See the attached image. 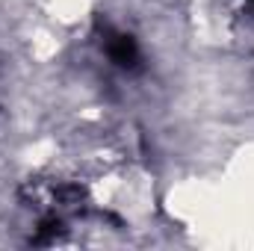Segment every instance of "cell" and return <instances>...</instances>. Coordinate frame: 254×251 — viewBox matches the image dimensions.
<instances>
[{"instance_id": "cell-1", "label": "cell", "mask_w": 254, "mask_h": 251, "mask_svg": "<svg viewBox=\"0 0 254 251\" xmlns=\"http://www.w3.org/2000/svg\"><path fill=\"white\" fill-rule=\"evenodd\" d=\"M89 0H51V12L60 24H74L86 15Z\"/></svg>"}]
</instances>
